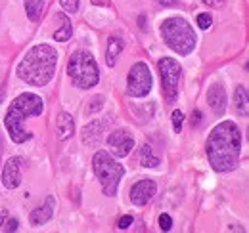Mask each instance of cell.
<instances>
[{
  "instance_id": "cell-9",
  "label": "cell",
  "mask_w": 249,
  "mask_h": 233,
  "mask_svg": "<svg viewBox=\"0 0 249 233\" xmlns=\"http://www.w3.org/2000/svg\"><path fill=\"white\" fill-rule=\"evenodd\" d=\"M107 146L111 147V153H113L117 159H121V157H126V155L132 151V147H134V138L130 136L128 130L117 128L115 132L109 134Z\"/></svg>"
},
{
  "instance_id": "cell-29",
  "label": "cell",
  "mask_w": 249,
  "mask_h": 233,
  "mask_svg": "<svg viewBox=\"0 0 249 233\" xmlns=\"http://www.w3.org/2000/svg\"><path fill=\"white\" fill-rule=\"evenodd\" d=\"M4 224H6V226H4L6 232H16V230H18V220H6Z\"/></svg>"
},
{
  "instance_id": "cell-7",
  "label": "cell",
  "mask_w": 249,
  "mask_h": 233,
  "mask_svg": "<svg viewBox=\"0 0 249 233\" xmlns=\"http://www.w3.org/2000/svg\"><path fill=\"white\" fill-rule=\"evenodd\" d=\"M157 67H159V75L163 83V96L167 103H173L178 98V83H180L182 67L173 58H161L157 61Z\"/></svg>"
},
{
  "instance_id": "cell-17",
  "label": "cell",
  "mask_w": 249,
  "mask_h": 233,
  "mask_svg": "<svg viewBox=\"0 0 249 233\" xmlns=\"http://www.w3.org/2000/svg\"><path fill=\"white\" fill-rule=\"evenodd\" d=\"M234 103H236V109L242 116L249 115V100H248V88L246 86H238L234 92Z\"/></svg>"
},
{
  "instance_id": "cell-28",
  "label": "cell",
  "mask_w": 249,
  "mask_h": 233,
  "mask_svg": "<svg viewBox=\"0 0 249 233\" xmlns=\"http://www.w3.org/2000/svg\"><path fill=\"white\" fill-rule=\"evenodd\" d=\"M201 122V111L199 109H194L192 111V126H197Z\"/></svg>"
},
{
  "instance_id": "cell-10",
  "label": "cell",
  "mask_w": 249,
  "mask_h": 233,
  "mask_svg": "<svg viewBox=\"0 0 249 233\" xmlns=\"http://www.w3.org/2000/svg\"><path fill=\"white\" fill-rule=\"evenodd\" d=\"M157 185L154 180H140L130 187V201L136 206H144L156 195Z\"/></svg>"
},
{
  "instance_id": "cell-22",
  "label": "cell",
  "mask_w": 249,
  "mask_h": 233,
  "mask_svg": "<svg viewBox=\"0 0 249 233\" xmlns=\"http://www.w3.org/2000/svg\"><path fill=\"white\" fill-rule=\"evenodd\" d=\"M211 23H213V17H211L209 14H199V16H197V25H199L201 29H209Z\"/></svg>"
},
{
  "instance_id": "cell-30",
  "label": "cell",
  "mask_w": 249,
  "mask_h": 233,
  "mask_svg": "<svg viewBox=\"0 0 249 233\" xmlns=\"http://www.w3.org/2000/svg\"><path fill=\"white\" fill-rule=\"evenodd\" d=\"M159 4H163V6H175L178 0H157Z\"/></svg>"
},
{
  "instance_id": "cell-16",
  "label": "cell",
  "mask_w": 249,
  "mask_h": 233,
  "mask_svg": "<svg viewBox=\"0 0 249 233\" xmlns=\"http://www.w3.org/2000/svg\"><path fill=\"white\" fill-rule=\"evenodd\" d=\"M123 46H124L123 40H121L119 36H111V38H109V42H107V52H106V63H107L109 67H115L119 54L123 52Z\"/></svg>"
},
{
  "instance_id": "cell-12",
  "label": "cell",
  "mask_w": 249,
  "mask_h": 233,
  "mask_svg": "<svg viewBox=\"0 0 249 233\" xmlns=\"http://www.w3.org/2000/svg\"><path fill=\"white\" fill-rule=\"evenodd\" d=\"M107 124H109V118H104V120L100 118V120H92L90 124H87L83 128V142L90 147L98 146L100 140H102V134L107 128Z\"/></svg>"
},
{
  "instance_id": "cell-2",
  "label": "cell",
  "mask_w": 249,
  "mask_h": 233,
  "mask_svg": "<svg viewBox=\"0 0 249 233\" xmlns=\"http://www.w3.org/2000/svg\"><path fill=\"white\" fill-rule=\"evenodd\" d=\"M58 65V54L48 44H36L18 65V77L33 86H46Z\"/></svg>"
},
{
  "instance_id": "cell-13",
  "label": "cell",
  "mask_w": 249,
  "mask_h": 233,
  "mask_svg": "<svg viewBox=\"0 0 249 233\" xmlns=\"http://www.w3.org/2000/svg\"><path fill=\"white\" fill-rule=\"evenodd\" d=\"M54 210H56L54 197H48L46 203L42 204V206H38V208H35L31 212V216H29L31 226H42V224H46V222L54 216Z\"/></svg>"
},
{
  "instance_id": "cell-11",
  "label": "cell",
  "mask_w": 249,
  "mask_h": 233,
  "mask_svg": "<svg viewBox=\"0 0 249 233\" xmlns=\"http://www.w3.org/2000/svg\"><path fill=\"white\" fill-rule=\"evenodd\" d=\"M2 182L8 189H16L21 183V161L18 157H10L2 170Z\"/></svg>"
},
{
  "instance_id": "cell-4",
  "label": "cell",
  "mask_w": 249,
  "mask_h": 233,
  "mask_svg": "<svg viewBox=\"0 0 249 233\" xmlns=\"http://www.w3.org/2000/svg\"><path fill=\"white\" fill-rule=\"evenodd\" d=\"M161 36L165 44L178 56H188L196 48V33L182 17H169L161 23Z\"/></svg>"
},
{
  "instance_id": "cell-24",
  "label": "cell",
  "mask_w": 249,
  "mask_h": 233,
  "mask_svg": "<svg viewBox=\"0 0 249 233\" xmlns=\"http://www.w3.org/2000/svg\"><path fill=\"white\" fill-rule=\"evenodd\" d=\"M159 228H161L163 232H169V230L173 228V220H171L169 214H161V216H159Z\"/></svg>"
},
{
  "instance_id": "cell-15",
  "label": "cell",
  "mask_w": 249,
  "mask_h": 233,
  "mask_svg": "<svg viewBox=\"0 0 249 233\" xmlns=\"http://www.w3.org/2000/svg\"><path fill=\"white\" fill-rule=\"evenodd\" d=\"M75 132V120L69 113H60L58 120H56V134H58V140H67L71 138Z\"/></svg>"
},
{
  "instance_id": "cell-14",
  "label": "cell",
  "mask_w": 249,
  "mask_h": 233,
  "mask_svg": "<svg viewBox=\"0 0 249 233\" xmlns=\"http://www.w3.org/2000/svg\"><path fill=\"white\" fill-rule=\"evenodd\" d=\"M207 103L217 115H222L226 111V90L220 84H213L207 92Z\"/></svg>"
},
{
  "instance_id": "cell-6",
  "label": "cell",
  "mask_w": 249,
  "mask_h": 233,
  "mask_svg": "<svg viewBox=\"0 0 249 233\" xmlns=\"http://www.w3.org/2000/svg\"><path fill=\"white\" fill-rule=\"evenodd\" d=\"M67 73L77 88H92L100 81V71L94 61L92 54L87 50H77L69 63H67Z\"/></svg>"
},
{
  "instance_id": "cell-33",
  "label": "cell",
  "mask_w": 249,
  "mask_h": 233,
  "mask_svg": "<svg viewBox=\"0 0 249 233\" xmlns=\"http://www.w3.org/2000/svg\"><path fill=\"white\" fill-rule=\"evenodd\" d=\"M4 222H6V216H4V214H2V216H0V226H2V224H4Z\"/></svg>"
},
{
  "instance_id": "cell-23",
  "label": "cell",
  "mask_w": 249,
  "mask_h": 233,
  "mask_svg": "<svg viewBox=\"0 0 249 233\" xmlns=\"http://www.w3.org/2000/svg\"><path fill=\"white\" fill-rule=\"evenodd\" d=\"M62 2V8L69 14H75L79 10V0H60Z\"/></svg>"
},
{
  "instance_id": "cell-21",
  "label": "cell",
  "mask_w": 249,
  "mask_h": 233,
  "mask_svg": "<svg viewBox=\"0 0 249 233\" xmlns=\"http://www.w3.org/2000/svg\"><path fill=\"white\" fill-rule=\"evenodd\" d=\"M182 120H184L182 111H173V130L177 134H180V130H182Z\"/></svg>"
},
{
  "instance_id": "cell-31",
  "label": "cell",
  "mask_w": 249,
  "mask_h": 233,
  "mask_svg": "<svg viewBox=\"0 0 249 233\" xmlns=\"http://www.w3.org/2000/svg\"><path fill=\"white\" fill-rule=\"evenodd\" d=\"M2 100H4V88L0 86V103H2Z\"/></svg>"
},
{
  "instance_id": "cell-5",
  "label": "cell",
  "mask_w": 249,
  "mask_h": 233,
  "mask_svg": "<svg viewBox=\"0 0 249 233\" xmlns=\"http://www.w3.org/2000/svg\"><path fill=\"white\" fill-rule=\"evenodd\" d=\"M92 166H94V174L98 176V180L102 183L104 193L107 197L117 195L119 182L123 180L124 176L123 165H119L107 151H98L92 159Z\"/></svg>"
},
{
  "instance_id": "cell-1",
  "label": "cell",
  "mask_w": 249,
  "mask_h": 233,
  "mask_svg": "<svg viewBox=\"0 0 249 233\" xmlns=\"http://www.w3.org/2000/svg\"><path fill=\"white\" fill-rule=\"evenodd\" d=\"M242 132L232 120L218 122L207 138V159L213 170L230 172L240 165Z\"/></svg>"
},
{
  "instance_id": "cell-32",
  "label": "cell",
  "mask_w": 249,
  "mask_h": 233,
  "mask_svg": "<svg viewBox=\"0 0 249 233\" xmlns=\"http://www.w3.org/2000/svg\"><path fill=\"white\" fill-rule=\"evenodd\" d=\"M2 151H4V144H2V138H0V159H2Z\"/></svg>"
},
{
  "instance_id": "cell-20",
  "label": "cell",
  "mask_w": 249,
  "mask_h": 233,
  "mask_svg": "<svg viewBox=\"0 0 249 233\" xmlns=\"http://www.w3.org/2000/svg\"><path fill=\"white\" fill-rule=\"evenodd\" d=\"M42 8H44V2L42 0H25V12H27V17L31 21H38L40 19Z\"/></svg>"
},
{
  "instance_id": "cell-19",
  "label": "cell",
  "mask_w": 249,
  "mask_h": 233,
  "mask_svg": "<svg viewBox=\"0 0 249 233\" xmlns=\"http://www.w3.org/2000/svg\"><path fill=\"white\" fill-rule=\"evenodd\" d=\"M140 165L146 166V168H154V166L159 165V159L154 155V149H152V146H148V144L142 146V149H140Z\"/></svg>"
},
{
  "instance_id": "cell-3",
  "label": "cell",
  "mask_w": 249,
  "mask_h": 233,
  "mask_svg": "<svg viewBox=\"0 0 249 233\" xmlns=\"http://www.w3.org/2000/svg\"><path fill=\"white\" fill-rule=\"evenodd\" d=\"M42 111H44V101H42L40 96L31 94V92L18 96L12 101V105H10L8 113H6V118H4V124H6L8 132H10V138L16 144L27 142L31 138V132H25L23 122H25L27 116H36L40 115Z\"/></svg>"
},
{
  "instance_id": "cell-8",
  "label": "cell",
  "mask_w": 249,
  "mask_h": 233,
  "mask_svg": "<svg viewBox=\"0 0 249 233\" xmlns=\"http://www.w3.org/2000/svg\"><path fill=\"white\" fill-rule=\"evenodd\" d=\"M150 90H152V73H150V67L144 61H138L128 71L126 92L132 98H144V96L150 94Z\"/></svg>"
},
{
  "instance_id": "cell-26",
  "label": "cell",
  "mask_w": 249,
  "mask_h": 233,
  "mask_svg": "<svg viewBox=\"0 0 249 233\" xmlns=\"http://www.w3.org/2000/svg\"><path fill=\"white\" fill-rule=\"evenodd\" d=\"M203 4H207L209 8H215V10H220V8H224V2L226 0H201Z\"/></svg>"
},
{
  "instance_id": "cell-18",
  "label": "cell",
  "mask_w": 249,
  "mask_h": 233,
  "mask_svg": "<svg viewBox=\"0 0 249 233\" xmlns=\"http://www.w3.org/2000/svg\"><path fill=\"white\" fill-rule=\"evenodd\" d=\"M60 21H62V27L54 33V38L58 42H65L71 38V33H73V27H71V19L65 16V14H60Z\"/></svg>"
},
{
  "instance_id": "cell-27",
  "label": "cell",
  "mask_w": 249,
  "mask_h": 233,
  "mask_svg": "<svg viewBox=\"0 0 249 233\" xmlns=\"http://www.w3.org/2000/svg\"><path fill=\"white\" fill-rule=\"evenodd\" d=\"M132 226V216H123L121 220H119V228L121 230H128Z\"/></svg>"
},
{
  "instance_id": "cell-25",
  "label": "cell",
  "mask_w": 249,
  "mask_h": 233,
  "mask_svg": "<svg viewBox=\"0 0 249 233\" xmlns=\"http://www.w3.org/2000/svg\"><path fill=\"white\" fill-rule=\"evenodd\" d=\"M102 105H104V98H102V96H96V98H92L90 113H94V111H100V109H102Z\"/></svg>"
}]
</instances>
